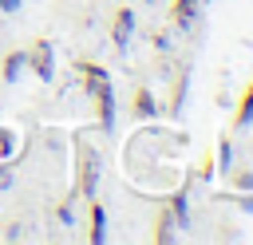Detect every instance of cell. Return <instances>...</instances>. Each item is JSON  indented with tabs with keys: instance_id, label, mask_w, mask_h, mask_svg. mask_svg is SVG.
Wrapping results in <instances>:
<instances>
[{
	"instance_id": "obj_1",
	"label": "cell",
	"mask_w": 253,
	"mask_h": 245,
	"mask_svg": "<svg viewBox=\"0 0 253 245\" xmlns=\"http://www.w3.org/2000/svg\"><path fill=\"white\" fill-rule=\"evenodd\" d=\"M75 71H79V79H83V87H87V95H91V103H95V119H99V126L111 130V126H115V91H111V75H107V67H99L95 59H79Z\"/></svg>"
},
{
	"instance_id": "obj_2",
	"label": "cell",
	"mask_w": 253,
	"mask_h": 245,
	"mask_svg": "<svg viewBox=\"0 0 253 245\" xmlns=\"http://www.w3.org/2000/svg\"><path fill=\"white\" fill-rule=\"evenodd\" d=\"M24 67L43 83L55 79V47L47 36H40V40H32V47H24Z\"/></svg>"
},
{
	"instance_id": "obj_3",
	"label": "cell",
	"mask_w": 253,
	"mask_h": 245,
	"mask_svg": "<svg viewBox=\"0 0 253 245\" xmlns=\"http://www.w3.org/2000/svg\"><path fill=\"white\" fill-rule=\"evenodd\" d=\"M95 182H99V166L91 158V146L79 142V194L83 198H95Z\"/></svg>"
},
{
	"instance_id": "obj_4",
	"label": "cell",
	"mask_w": 253,
	"mask_h": 245,
	"mask_svg": "<svg viewBox=\"0 0 253 245\" xmlns=\"http://www.w3.org/2000/svg\"><path fill=\"white\" fill-rule=\"evenodd\" d=\"M198 8H202V0H170V24L190 32L194 20H198Z\"/></svg>"
},
{
	"instance_id": "obj_5",
	"label": "cell",
	"mask_w": 253,
	"mask_h": 245,
	"mask_svg": "<svg viewBox=\"0 0 253 245\" xmlns=\"http://www.w3.org/2000/svg\"><path fill=\"white\" fill-rule=\"evenodd\" d=\"M130 32H134V12L123 4V8H115V20H111V40H115L119 47H126Z\"/></svg>"
},
{
	"instance_id": "obj_6",
	"label": "cell",
	"mask_w": 253,
	"mask_h": 245,
	"mask_svg": "<svg viewBox=\"0 0 253 245\" xmlns=\"http://www.w3.org/2000/svg\"><path fill=\"white\" fill-rule=\"evenodd\" d=\"M130 115H134V119H154V115H158V99H154L150 87H134V95H130Z\"/></svg>"
},
{
	"instance_id": "obj_7",
	"label": "cell",
	"mask_w": 253,
	"mask_h": 245,
	"mask_svg": "<svg viewBox=\"0 0 253 245\" xmlns=\"http://www.w3.org/2000/svg\"><path fill=\"white\" fill-rule=\"evenodd\" d=\"M253 122V79L241 87V99H237V107H233V126L241 130V126H249Z\"/></svg>"
},
{
	"instance_id": "obj_8",
	"label": "cell",
	"mask_w": 253,
	"mask_h": 245,
	"mask_svg": "<svg viewBox=\"0 0 253 245\" xmlns=\"http://www.w3.org/2000/svg\"><path fill=\"white\" fill-rule=\"evenodd\" d=\"M103 225H107V213H103V205L91 198V209H87V241H103V237H107Z\"/></svg>"
},
{
	"instance_id": "obj_9",
	"label": "cell",
	"mask_w": 253,
	"mask_h": 245,
	"mask_svg": "<svg viewBox=\"0 0 253 245\" xmlns=\"http://www.w3.org/2000/svg\"><path fill=\"white\" fill-rule=\"evenodd\" d=\"M174 225H178V217H170L166 209H162V213H154V229H150V241H174V237H178V229H174Z\"/></svg>"
},
{
	"instance_id": "obj_10",
	"label": "cell",
	"mask_w": 253,
	"mask_h": 245,
	"mask_svg": "<svg viewBox=\"0 0 253 245\" xmlns=\"http://www.w3.org/2000/svg\"><path fill=\"white\" fill-rule=\"evenodd\" d=\"M20 71H24V51H8V55L0 59V79H4V83H16Z\"/></svg>"
},
{
	"instance_id": "obj_11",
	"label": "cell",
	"mask_w": 253,
	"mask_h": 245,
	"mask_svg": "<svg viewBox=\"0 0 253 245\" xmlns=\"http://www.w3.org/2000/svg\"><path fill=\"white\" fill-rule=\"evenodd\" d=\"M229 186L233 190H253V170L249 166H233L229 170Z\"/></svg>"
},
{
	"instance_id": "obj_12",
	"label": "cell",
	"mask_w": 253,
	"mask_h": 245,
	"mask_svg": "<svg viewBox=\"0 0 253 245\" xmlns=\"http://www.w3.org/2000/svg\"><path fill=\"white\" fill-rule=\"evenodd\" d=\"M12 154H16V130L0 126V162H8Z\"/></svg>"
},
{
	"instance_id": "obj_13",
	"label": "cell",
	"mask_w": 253,
	"mask_h": 245,
	"mask_svg": "<svg viewBox=\"0 0 253 245\" xmlns=\"http://www.w3.org/2000/svg\"><path fill=\"white\" fill-rule=\"evenodd\" d=\"M20 8V0H0V12H16Z\"/></svg>"
},
{
	"instance_id": "obj_14",
	"label": "cell",
	"mask_w": 253,
	"mask_h": 245,
	"mask_svg": "<svg viewBox=\"0 0 253 245\" xmlns=\"http://www.w3.org/2000/svg\"><path fill=\"white\" fill-rule=\"evenodd\" d=\"M142 4H146V0H142Z\"/></svg>"
},
{
	"instance_id": "obj_15",
	"label": "cell",
	"mask_w": 253,
	"mask_h": 245,
	"mask_svg": "<svg viewBox=\"0 0 253 245\" xmlns=\"http://www.w3.org/2000/svg\"><path fill=\"white\" fill-rule=\"evenodd\" d=\"M202 4H206V0H202Z\"/></svg>"
}]
</instances>
